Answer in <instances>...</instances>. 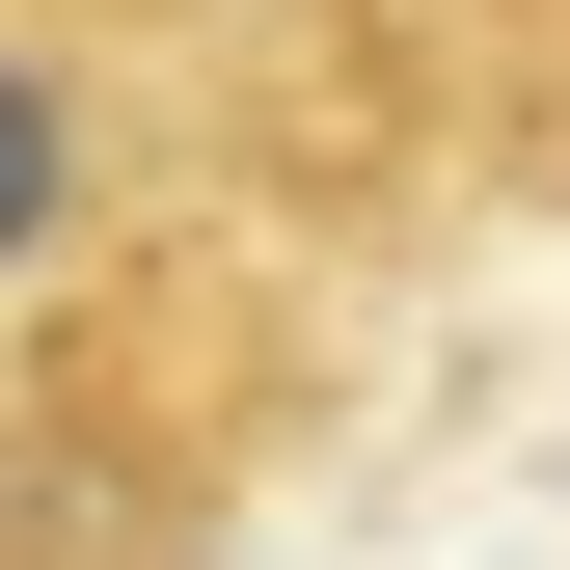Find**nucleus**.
<instances>
[{
  "label": "nucleus",
  "mask_w": 570,
  "mask_h": 570,
  "mask_svg": "<svg viewBox=\"0 0 570 570\" xmlns=\"http://www.w3.org/2000/svg\"><path fill=\"white\" fill-rule=\"evenodd\" d=\"M55 190H82V136H55V82H28V55H0V272L55 245Z\"/></svg>",
  "instance_id": "f257e3e1"
}]
</instances>
